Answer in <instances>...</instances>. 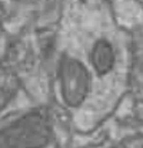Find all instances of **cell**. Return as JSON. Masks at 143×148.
<instances>
[{"label": "cell", "mask_w": 143, "mask_h": 148, "mask_svg": "<svg viewBox=\"0 0 143 148\" xmlns=\"http://www.w3.org/2000/svg\"><path fill=\"white\" fill-rule=\"evenodd\" d=\"M60 79L63 95L72 105L79 103L86 97L90 85V76L82 62L64 58L60 63Z\"/></svg>", "instance_id": "1"}]
</instances>
